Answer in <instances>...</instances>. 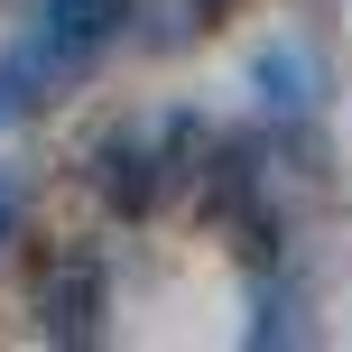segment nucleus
<instances>
[{"label": "nucleus", "mask_w": 352, "mask_h": 352, "mask_svg": "<svg viewBox=\"0 0 352 352\" xmlns=\"http://www.w3.org/2000/svg\"><path fill=\"white\" fill-rule=\"evenodd\" d=\"M213 148L223 140H213L195 111H140V121H121L102 148H93V186H102L111 213H158L167 195L204 186Z\"/></svg>", "instance_id": "1"}, {"label": "nucleus", "mask_w": 352, "mask_h": 352, "mask_svg": "<svg viewBox=\"0 0 352 352\" xmlns=\"http://www.w3.org/2000/svg\"><path fill=\"white\" fill-rule=\"evenodd\" d=\"M121 19H130V0H47V10H37V28L0 56V130L28 121L47 93H65L74 74H84L111 37H121Z\"/></svg>", "instance_id": "2"}, {"label": "nucleus", "mask_w": 352, "mask_h": 352, "mask_svg": "<svg viewBox=\"0 0 352 352\" xmlns=\"http://www.w3.org/2000/svg\"><path fill=\"white\" fill-rule=\"evenodd\" d=\"M37 306H47V334H56V343H93V334H102V324H93V306H102V269H93V260L47 269V297H37Z\"/></svg>", "instance_id": "3"}, {"label": "nucleus", "mask_w": 352, "mask_h": 352, "mask_svg": "<svg viewBox=\"0 0 352 352\" xmlns=\"http://www.w3.org/2000/svg\"><path fill=\"white\" fill-rule=\"evenodd\" d=\"M19 223V186H0V232H10Z\"/></svg>", "instance_id": "4"}]
</instances>
